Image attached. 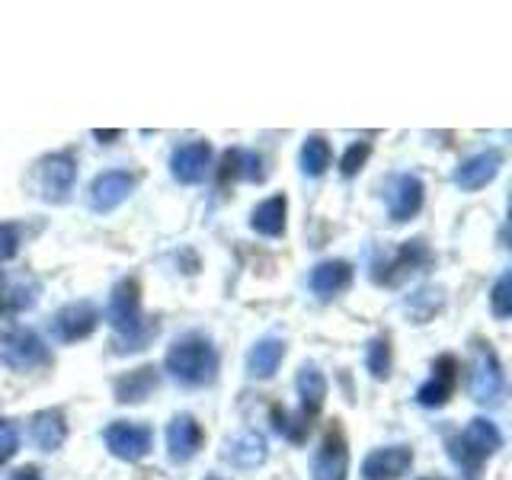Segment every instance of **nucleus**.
Masks as SVG:
<instances>
[{"mask_svg":"<svg viewBox=\"0 0 512 480\" xmlns=\"http://www.w3.org/2000/svg\"><path fill=\"white\" fill-rule=\"evenodd\" d=\"M164 368L170 372V378H176L180 384L202 388V384H212L218 375V352L208 336L186 333L180 340H173V346L167 349Z\"/></svg>","mask_w":512,"mask_h":480,"instance_id":"1","label":"nucleus"},{"mask_svg":"<svg viewBox=\"0 0 512 480\" xmlns=\"http://www.w3.org/2000/svg\"><path fill=\"white\" fill-rule=\"evenodd\" d=\"M109 327L122 336V343H128L125 349H144L148 336L157 330L151 324H144V314H141V292H138V282L135 279H122L109 295Z\"/></svg>","mask_w":512,"mask_h":480,"instance_id":"2","label":"nucleus"},{"mask_svg":"<svg viewBox=\"0 0 512 480\" xmlns=\"http://www.w3.org/2000/svg\"><path fill=\"white\" fill-rule=\"evenodd\" d=\"M48 362V346L36 330L26 327H7L0 330V365L13 368V372H32Z\"/></svg>","mask_w":512,"mask_h":480,"instance_id":"3","label":"nucleus"},{"mask_svg":"<svg viewBox=\"0 0 512 480\" xmlns=\"http://www.w3.org/2000/svg\"><path fill=\"white\" fill-rule=\"evenodd\" d=\"M471 372H468V388L477 404H496L503 394V365L496 359L490 343H474L471 346Z\"/></svg>","mask_w":512,"mask_h":480,"instance_id":"4","label":"nucleus"},{"mask_svg":"<svg viewBox=\"0 0 512 480\" xmlns=\"http://www.w3.org/2000/svg\"><path fill=\"white\" fill-rule=\"evenodd\" d=\"M503 448V432L496 429L493 420L487 416H477L468 426H464L461 436L452 442V452L461 464H468V468H477L480 461H487L490 455H496Z\"/></svg>","mask_w":512,"mask_h":480,"instance_id":"5","label":"nucleus"},{"mask_svg":"<svg viewBox=\"0 0 512 480\" xmlns=\"http://www.w3.org/2000/svg\"><path fill=\"white\" fill-rule=\"evenodd\" d=\"M154 445V432L144 423H128V420H116L106 426V448L122 461H141L148 458Z\"/></svg>","mask_w":512,"mask_h":480,"instance_id":"6","label":"nucleus"},{"mask_svg":"<svg viewBox=\"0 0 512 480\" xmlns=\"http://www.w3.org/2000/svg\"><path fill=\"white\" fill-rule=\"evenodd\" d=\"M77 180V164L71 154H52L45 157L36 170V186L45 202H64Z\"/></svg>","mask_w":512,"mask_h":480,"instance_id":"7","label":"nucleus"},{"mask_svg":"<svg viewBox=\"0 0 512 480\" xmlns=\"http://www.w3.org/2000/svg\"><path fill=\"white\" fill-rule=\"evenodd\" d=\"M100 324V311L90 301H71L52 317V336L58 343H77L87 340V336Z\"/></svg>","mask_w":512,"mask_h":480,"instance_id":"8","label":"nucleus"},{"mask_svg":"<svg viewBox=\"0 0 512 480\" xmlns=\"http://www.w3.org/2000/svg\"><path fill=\"white\" fill-rule=\"evenodd\" d=\"M132 189H135V176L128 170H106L90 183L87 202L93 212H112V208H119L132 196Z\"/></svg>","mask_w":512,"mask_h":480,"instance_id":"9","label":"nucleus"},{"mask_svg":"<svg viewBox=\"0 0 512 480\" xmlns=\"http://www.w3.org/2000/svg\"><path fill=\"white\" fill-rule=\"evenodd\" d=\"M208 164H212V144H208V141H186V144H180V148L173 151L170 173H173L176 183L192 186V183L205 180Z\"/></svg>","mask_w":512,"mask_h":480,"instance_id":"10","label":"nucleus"},{"mask_svg":"<svg viewBox=\"0 0 512 480\" xmlns=\"http://www.w3.org/2000/svg\"><path fill=\"white\" fill-rule=\"evenodd\" d=\"M413 464V452L407 445H388L375 448L372 455L362 461V477L365 480H400Z\"/></svg>","mask_w":512,"mask_h":480,"instance_id":"11","label":"nucleus"},{"mask_svg":"<svg viewBox=\"0 0 512 480\" xmlns=\"http://www.w3.org/2000/svg\"><path fill=\"white\" fill-rule=\"evenodd\" d=\"M500 167H503V154L496 151V148L471 154L468 160H461V164H458V170H455V186H461L464 192L484 189L487 183L496 180Z\"/></svg>","mask_w":512,"mask_h":480,"instance_id":"12","label":"nucleus"},{"mask_svg":"<svg viewBox=\"0 0 512 480\" xmlns=\"http://www.w3.org/2000/svg\"><path fill=\"white\" fill-rule=\"evenodd\" d=\"M423 180L413 173H400L394 176V183L388 186V212L391 221H410L416 212L423 208Z\"/></svg>","mask_w":512,"mask_h":480,"instance_id":"13","label":"nucleus"},{"mask_svg":"<svg viewBox=\"0 0 512 480\" xmlns=\"http://www.w3.org/2000/svg\"><path fill=\"white\" fill-rule=\"evenodd\" d=\"M349 474V452L340 432H330V436L320 442L311 461V477L314 480H346Z\"/></svg>","mask_w":512,"mask_h":480,"instance_id":"14","label":"nucleus"},{"mask_svg":"<svg viewBox=\"0 0 512 480\" xmlns=\"http://www.w3.org/2000/svg\"><path fill=\"white\" fill-rule=\"evenodd\" d=\"M202 439H205L202 426L196 423V416H189V413L173 416V423L167 426V448L176 464H186L196 458L202 448Z\"/></svg>","mask_w":512,"mask_h":480,"instance_id":"15","label":"nucleus"},{"mask_svg":"<svg viewBox=\"0 0 512 480\" xmlns=\"http://www.w3.org/2000/svg\"><path fill=\"white\" fill-rule=\"evenodd\" d=\"M432 375L420 391H416V400H420L423 407H442L448 397H452L455 384H458V362L452 356H442L432 368Z\"/></svg>","mask_w":512,"mask_h":480,"instance_id":"16","label":"nucleus"},{"mask_svg":"<svg viewBox=\"0 0 512 480\" xmlns=\"http://www.w3.org/2000/svg\"><path fill=\"white\" fill-rule=\"evenodd\" d=\"M282 359H285V340H279V336H263V340H256L247 352V375L266 381L276 375Z\"/></svg>","mask_w":512,"mask_h":480,"instance_id":"17","label":"nucleus"},{"mask_svg":"<svg viewBox=\"0 0 512 480\" xmlns=\"http://www.w3.org/2000/svg\"><path fill=\"white\" fill-rule=\"evenodd\" d=\"M352 282V266L346 260H324L311 269V292L317 298H333Z\"/></svg>","mask_w":512,"mask_h":480,"instance_id":"18","label":"nucleus"},{"mask_svg":"<svg viewBox=\"0 0 512 480\" xmlns=\"http://www.w3.org/2000/svg\"><path fill=\"white\" fill-rule=\"evenodd\" d=\"M29 432H32V442H36L42 452H58L64 439H68V423H64L61 410H42L32 416Z\"/></svg>","mask_w":512,"mask_h":480,"instance_id":"19","label":"nucleus"},{"mask_svg":"<svg viewBox=\"0 0 512 480\" xmlns=\"http://www.w3.org/2000/svg\"><path fill=\"white\" fill-rule=\"evenodd\" d=\"M266 455H269L266 439L253 429L240 432V436L228 439V445H224V458L237 464V468H256V464L266 461Z\"/></svg>","mask_w":512,"mask_h":480,"instance_id":"20","label":"nucleus"},{"mask_svg":"<svg viewBox=\"0 0 512 480\" xmlns=\"http://www.w3.org/2000/svg\"><path fill=\"white\" fill-rule=\"evenodd\" d=\"M295 388L301 397V416H314L320 413L327 400V378L320 372L317 365H301L298 368V378H295Z\"/></svg>","mask_w":512,"mask_h":480,"instance_id":"21","label":"nucleus"},{"mask_svg":"<svg viewBox=\"0 0 512 480\" xmlns=\"http://www.w3.org/2000/svg\"><path fill=\"white\" fill-rule=\"evenodd\" d=\"M285 215H288V199L269 196L250 212V228L263 237H279L285 234Z\"/></svg>","mask_w":512,"mask_h":480,"instance_id":"22","label":"nucleus"},{"mask_svg":"<svg viewBox=\"0 0 512 480\" xmlns=\"http://www.w3.org/2000/svg\"><path fill=\"white\" fill-rule=\"evenodd\" d=\"M154 388H157V372L144 365V368H135V372H128L125 378L116 381V397L122 400V404H141V400L148 397Z\"/></svg>","mask_w":512,"mask_h":480,"instance_id":"23","label":"nucleus"},{"mask_svg":"<svg viewBox=\"0 0 512 480\" xmlns=\"http://www.w3.org/2000/svg\"><path fill=\"white\" fill-rule=\"evenodd\" d=\"M330 141L324 135H308L301 144V173L304 176H324L330 170Z\"/></svg>","mask_w":512,"mask_h":480,"instance_id":"24","label":"nucleus"},{"mask_svg":"<svg viewBox=\"0 0 512 480\" xmlns=\"http://www.w3.org/2000/svg\"><path fill=\"white\" fill-rule=\"evenodd\" d=\"M365 365H368V372H372V378H378V381L391 375V343L384 340V336H375V340L368 343Z\"/></svg>","mask_w":512,"mask_h":480,"instance_id":"25","label":"nucleus"},{"mask_svg":"<svg viewBox=\"0 0 512 480\" xmlns=\"http://www.w3.org/2000/svg\"><path fill=\"white\" fill-rule=\"evenodd\" d=\"M512 276L509 272H503L500 279H496L493 285V295H490V308H493V317L496 320H506L512 314Z\"/></svg>","mask_w":512,"mask_h":480,"instance_id":"26","label":"nucleus"},{"mask_svg":"<svg viewBox=\"0 0 512 480\" xmlns=\"http://www.w3.org/2000/svg\"><path fill=\"white\" fill-rule=\"evenodd\" d=\"M272 420H276V429L282 432V436H288L292 442H301L304 436H308V420H295V416H288L285 410H276L272 413Z\"/></svg>","mask_w":512,"mask_h":480,"instance_id":"27","label":"nucleus"},{"mask_svg":"<svg viewBox=\"0 0 512 480\" xmlns=\"http://www.w3.org/2000/svg\"><path fill=\"white\" fill-rule=\"evenodd\" d=\"M368 154H372V148H368V141H356V144H349V151L343 154L340 160V170L343 176H352V173H359L362 164L368 160Z\"/></svg>","mask_w":512,"mask_h":480,"instance_id":"28","label":"nucleus"},{"mask_svg":"<svg viewBox=\"0 0 512 480\" xmlns=\"http://www.w3.org/2000/svg\"><path fill=\"white\" fill-rule=\"evenodd\" d=\"M16 250H20V228L16 224H0V263L13 260Z\"/></svg>","mask_w":512,"mask_h":480,"instance_id":"29","label":"nucleus"},{"mask_svg":"<svg viewBox=\"0 0 512 480\" xmlns=\"http://www.w3.org/2000/svg\"><path fill=\"white\" fill-rule=\"evenodd\" d=\"M16 448H20V436H16L13 423L0 420V464L10 461L16 455Z\"/></svg>","mask_w":512,"mask_h":480,"instance_id":"30","label":"nucleus"},{"mask_svg":"<svg viewBox=\"0 0 512 480\" xmlns=\"http://www.w3.org/2000/svg\"><path fill=\"white\" fill-rule=\"evenodd\" d=\"M10 480H42V477H39V471H32V468H23V471H16V474H13Z\"/></svg>","mask_w":512,"mask_h":480,"instance_id":"31","label":"nucleus"},{"mask_svg":"<svg viewBox=\"0 0 512 480\" xmlns=\"http://www.w3.org/2000/svg\"><path fill=\"white\" fill-rule=\"evenodd\" d=\"M93 135L100 138V141H103V138H119V132H93Z\"/></svg>","mask_w":512,"mask_h":480,"instance_id":"32","label":"nucleus"},{"mask_svg":"<svg viewBox=\"0 0 512 480\" xmlns=\"http://www.w3.org/2000/svg\"><path fill=\"white\" fill-rule=\"evenodd\" d=\"M0 295H4V276H0Z\"/></svg>","mask_w":512,"mask_h":480,"instance_id":"33","label":"nucleus"},{"mask_svg":"<svg viewBox=\"0 0 512 480\" xmlns=\"http://www.w3.org/2000/svg\"><path fill=\"white\" fill-rule=\"evenodd\" d=\"M205 480H221V477H205Z\"/></svg>","mask_w":512,"mask_h":480,"instance_id":"34","label":"nucleus"}]
</instances>
